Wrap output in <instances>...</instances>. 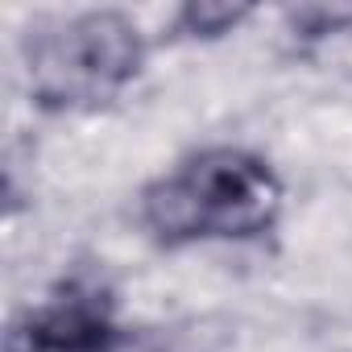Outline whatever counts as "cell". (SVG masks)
Returning <instances> with one entry per match:
<instances>
[{
    "instance_id": "obj_1",
    "label": "cell",
    "mask_w": 352,
    "mask_h": 352,
    "mask_svg": "<svg viewBox=\"0 0 352 352\" xmlns=\"http://www.w3.org/2000/svg\"><path fill=\"white\" fill-rule=\"evenodd\" d=\"M286 208L274 162L245 145H204L141 187L137 216L162 249L253 245L270 236Z\"/></svg>"
},
{
    "instance_id": "obj_2",
    "label": "cell",
    "mask_w": 352,
    "mask_h": 352,
    "mask_svg": "<svg viewBox=\"0 0 352 352\" xmlns=\"http://www.w3.org/2000/svg\"><path fill=\"white\" fill-rule=\"evenodd\" d=\"M149 42L116 9H83L30 30L21 46L25 87L42 112H100L145 71Z\"/></svg>"
},
{
    "instance_id": "obj_3",
    "label": "cell",
    "mask_w": 352,
    "mask_h": 352,
    "mask_svg": "<svg viewBox=\"0 0 352 352\" xmlns=\"http://www.w3.org/2000/svg\"><path fill=\"white\" fill-rule=\"evenodd\" d=\"M5 352H174L157 331L120 315L112 286L96 274H71L30 302L5 336Z\"/></svg>"
},
{
    "instance_id": "obj_4",
    "label": "cell",
    "mask_w": 352,
    "mask_h": 352,
    "mask_svg": "<svg viewBox=\"0 0 352 352\" xmlns=\"http://www.w3.org/2000/svg\"><path fill=\"white\" fill-rule=\"evenodd\" d=\"M249 17H253V9H245V5H183L179 17H174V34L191 38V42H212V38L241 30Z\"/></svg>"
},
{
    "instance_id": "obj_5",
    "label": "cell",
    "mask_w": 352,
    "mask_h": 352,
    "mask_svg": "<svg viewBox=\"0 0 352 352\" xmlns=\"http://www.w3.org/2000/svg\"><path fill=\"white\" fill-rule=\"evenodd\" d=\"M344 25H352V9H302V13H294L298 38H331Z\"/></svg>"
}]
</instances>
